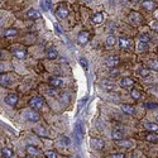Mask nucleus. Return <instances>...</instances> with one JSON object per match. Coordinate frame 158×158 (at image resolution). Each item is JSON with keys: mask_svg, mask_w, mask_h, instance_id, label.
<instances>
[{"mask_svg": "<svg viewBox=\"0 0 158 158\" xmlns=\"http://www.w3.org/2000/svg\"><path fill=\"white\" fill-rule=\"evenodd\" d=\"M12 53L15 57H18V58L23 60V58H25V56H27V51H25V48H24L23 46L17 44V46H13L12 47Z\"/></svg>", "mask_w": 158, "mask_h": 158, "instance_id": "obj_1", "label": "nucleus"}, {"mask_svg": "<svg viewBox=\"0 0 158 158\" xmlns=\"http://www.w3.org/2000/svg\"><path fill=\"white\" fill-rule=\"evenodd\" d=\"M68 12H70V10H68V7L66 4H60L58 8H57V10H56V15L60 19H65L68 15Z\"/></svg>", "mask_w": 158, "mask_h": 158, "instance_id": "obj_2", "label": "nucleus"}, {"mask_svg": "<svg viewBox=\"0 0 158 158\" xmlns=\"http://www.w3.org/2000/svg\"><path fill=\"white\" fill-rule=\"evenodd\" d=\"M43 104H44V100L42 99L41 96H34V97H32L30 101H29L30 108H34V109H41L42 106H43Z\"/></svg>", "mask_w": 158, "mask_h": 158, "instance_id": "obj_3", "label": "nucleus"}, {"mask_svg": "<svg viewBox=\"0 0 158 158\" xmlns=\"http://www.w3.org/2000/svg\"><path fill=\"white\" fill-rule=\"evenodd\" d=\"M131 44H133V42L130 38H126V37H120L119 38V47L122 49H129Z\"/></svg>", "mask_w": 158, "mask_h": 158, "instance_id": "obj_4", "label": "nucleus"}, {"mask_svg": "<svg viewBox=\"0 0 158 158\" xmlns=\"http://www.w3.org/2000/svg\"><path fill=\"white\" fill-rule=\"evenodd\" d=\"M129 20L131 23H133L134 25H138L139 23H142V20H143V18H142V15L139 13L137 12H130L129 14Z\"/></svg>", "mask_w": 158, "mask_h": 158, "instance_id": "obj_5", "label": "nucleus"}, {"mask_svg": "<svg viewBox=\"0 0 158 158\" xmlns=\"http://www.w3.org/2000/svg\"><path fill=\"white\" fill-rule=\"evenodd\" d=\"M24 115H25V118H27V120H29V122H34V123H37V122L39 120V115H38V113L33 111V110H28V111L25 113Z\"/></svg>", "mask_w": 158, "mask_h": 158, "instance_id": "obj_6", "label": "nucleus"}, {"mask_svg": "<svg viewBox=\"0 0 158 158\" xmlns=\"http://www.w3.org/2000/svg\"><path fill=\"white\" fill-rule=\"evenodd\" d=\"M142 7L148 12H153V10H156V3L153 0H144V1H142Z\"/></svg>", "mask_w": 158, "mask_h": 158, "instance_id": "obj_7", "label": "nucleus"}, {"mask_svg": "<svg viewBox=\"0 0 158 158\" xmlns=\"http://www.w3.org/2000/svg\"><path fill=\"white\" fill-rule=\"evenodd\" d=\"M5 103L10 106H14V105H17L18 103V95L17 94H9L7 97H5Z\"/></svg>", "mask_w": 158, "mask_h": 158, "instance_id": "obj_8", "label": "nucleus"}, {"mask_svg": "<svg viewBox=\"0 0 158 158\" xmlns=\"http://www.w3.org/2000/svg\"><path fill=\"white\" fill-rule=\"evenodd\" d=\"M89 39H90V34H89V32H80V34H78L77 37V41H78V43H81V44H85L89 42Z\"/></svg>", "mask_w": 158, "mask_h": 158, "instance_id": "obj_9", "label": "nucleus"}, {"mask_svg": "<svg viewBox=\"0 0 158 158\" xmlns=\"http://www.w3.org/2000/svg\"><path fill=\"white\" fill-rule=\"evenodd\" d=\"M142 137H143V139L148 140V142H152V143H157V142H158V137L154 133H152V131L143 133V134H142Z\"/></svg>", "mask_w": 158, "mask_h": 158, "instance_id": "obj_10", "label": "nucleus"}, {"mask_svg": "<svg viewBox=\"0 0 158 158\" xmlns=\"http://www.w3.org/2000/svg\"><path fill=\"white\" fill-rule=\"evenodd\" d=\"M48 82H49V85H51L52 87H61V86L63 85L62 78H61V77H56V76L51 77Z\"/></svg>", "mask_w": 158, "mask_h": 158, "instance_id": "obj_11", "label": "nucleus"}, {"mask_svg": "<svg viewBox=\"0 0 158 158\" xmlns=\"http://www.w3.org/2000/svg\"><path fill=\"white\" fill-rule=\"evenodd\" d=\"M115 143H117V145L122 147V148H130L131 144H133V143H131V140H129V139H124V138L115 140Z\"/></svg>", "mask_w": 158, "mask_h": 158, "instance_id": "obj_12", "label": "nucleus"}, {"mask_svg": "<svg viewBox=\"0 0 158 158\" xmlns=\"http://www.w3.org/2000/svg\"><path fill=\"white\" fill-rule=\"evenodd\" d=\"M133 85H134V80H133V78H130V77H123L122 81H120V86L124 87V89L130 87Z\"/></svg>", "mask_w": 158, "mask_h": 158, "instance_id": "obj_13", "label": "nucleus"}, {"mask_svg": "<svg viewBox=\"0 0 158 158\" xmlns=\"http://www.w3.org/2000/svg\"><path fill=\"white\" fill-rule=\"evenodd\" d=\"M147 68H148V70L158 71V60H156V58L148 60V61H147Z\"/></svg>", "mask_w": 158, "mask_h": 158, "instance_id": "obj_14", "label": "nucleus"}, {"mask_svg": "<svg viewBox=\"0 0 158 158\" xmlns=\"http://www.w3.org/2000/svg\"><path fill=\"white\" fill-rule=\"evenodd\" d=\"M105 63H106L109 67H115V66H118V63H119V57H118V56H110Z\"/></svg>", "mask_w": 158, "mask_h": 158, "instance_id": "obj_15", "label": "nucleus"}, {"mask_svg": "<svg viewBox=\"0 0 158 158\" xmlns=\"http://www.w3.org/2000/svg\"><path fill=\"white\" fill-rule=\"evenodd\" d=\"M91 145H92V148H95V149H103L104 148V142L101 139L92 138L91 139Z\"/></svg>", "mask_w": 158, "mask_h": 158, "instance_id": "obj_16", "label": "nucleus"}, {"mask_svg": "<svg viewBox=\"0 0 158 158\" xmlns=\"http://www.w3.org/2000/svg\"><path fill=\"white\" fill-rule=\"evenodd\" d=\"M143 126L145 128L147 131H152V133H154V131H158V124H156V123L148 122V123H144Z\"/></svg>", "mask_w": 158, "mask_h": 158, "instance_id": "obj_17", "label": "nucleus"}, {"mask_svg": "<svg viewBox=\"0 0 158 158\" xmlns=\"http://www.w3.org/2000/svg\"><path fill=\"white\" fill-rule=\"evenodd\" d=\"M122 110L125 113V114H129V115H133L135 113V109L133 105H129V104H124L122 105Z\"/></svg>", "mask_w": 158, "mask_h": 158, "instance_id": "obj_18", "label": "nucleus"}, {"mask_svg": "<svg viewBox=\"0 0 158 158\" xmlns=\"http://www.w3.org/2000/svg\"><path fill=\"white\" fill-rule=\"evenodd\" d=\"M27 17L30 18V19H38V18H41V13L35 9H30V10H28Z\"/></svg>", "mask_w": 158, "mask_h": 158, "instance_id": "obj_19", "label": "nucleus"}, {"mask_svg": "<svg viewBox=\"0 0 158 158\" xmlns=\"http://www.w3.org/2000/svg\"><path fill=\"white\" fill-rule=\"evenodd\" d=\"M123 135H124V133H123V130H120V129H114V130L111 131V138H113L114 140L122 139Z\"/></svg>", "mask_w": 158, "mask_h": 158, "instance_id": "obj_20", "label": "nucleus"}, {"mask_svg": "<svg viewBox=\"0 0 158 158\" xmlns=\"http://www.w3.org/2000/svg\"><path fill=\"white\" fill-rule=\"evenodd\" d=\"M27 153L29 156H38L41 153V151L37 148V147H34V145H28L27 147Z\"/></svg>", "mask_w": 158, "mask_h": 158, "instance_id": "obj_21", "label": "nucleus"}, {"mask_svg": "<svg viewBox=\"0 0 158 158\" xmlns=\"http://www.w3.org/2000/svg\"><path fill=\"white\" fill-rule=\"evenodd\" d=\"M34 133L41 135V137H47V135H48V131L46 130L44 126H37V128H34Z\"/></svg>", "mask_w": 158, "mask_h": 158, "instance_id": "obj_22", "label": "nucleus"}, {"mask_svg": "<svg viewBox=\"0 0 158 158\" xmlns=\"http://www.w3.org/2000/svg\"><path fill=\"white\" fill-rule=\"evenodd\" d=\"M9 82H10V80H9V76L7 73H0V85L7 86V85H9Z\"/></svg>", "mask_w": 158, "mask_h": 158, "instance_id": "obj_23", "label": "nucleus"}, {"mask_svg": "<svg viewBox=\"0 0 158 158\" xmlns=\"http://www.w3.org/2000/svg\"><path fill=\"white\" fill-rule=\"evenodd\" d=\"M130 95H131V97L135 99V100H139V99H142V97L144 96L143 92L139 91V90H137V89H133V90H131V92H130Z\"/></svg>", "mask_w": 158, "mask_h": 158, "instance_id": "obj_24", "label": "nucleus"}, {"mask_svg": "<svg viewBox=\"0 0 158 158\" xmlns=\"http://www.w3.org/2000/svg\"><path fill=\"white\" fill-rule=\"evenodd\" d=\"M103 86L106 89V90H109V91H117V86H115L114 83H111L110 81H104Z\"/></svg>", "mask_w": 158, "mask_h": 158, "instance_id": "obj_25", "label": "nucleus"}, {"mask_svg": "<svg viewBox=\"0 0 158 158\" xmlns=\"http://www.w3.org/2000/svg\"><path fill=\"white\" fill-rule=\"evenodd\" d=\"M46 53H47V57H48L49 60H55V58H57V57H58V53H57V51L53 49V48H49L48 51L46 52Z\"/></svg>", "mask_w": 158, "mask_h": 158, "instance_id": "obj_26", "label": "nucleus"}, {"mask_svg": "<svg viewBox=\"0 0 158 158\" xmlns=\"http://www.w3.org/2000/svg\"><path fill=\"white\" fill-rule=\"evenodd\" d=\"M103 19H104V17H103L101 13H96V14L92 15V22L95 24H100V23L103 22Z\"/></svg>", "mask_w": 158, "mask_h": 158, "instance_id": "obj_27", "label": "nucleus"}, {"mask_svg": "<svg viewBox=\"0 0 158 158\" xmlns=\"http://www.w3.org/2000/svg\"><path fill=\"white\" fill-rule=\"evenodd\" d=\"M138 75L142 77H148L149 76V70L147 67H139L138 68Z\"/></svg>", "mask_w": 158, "mask_h": 158, "instance_id": "obj_28", "label": "nucleus"}, {"mask_svg": "<svg viewBox=\"0 0 158 158\" xmlns=\"http://www.w3.org/2000/svg\"><path fill=\"white\" fill-rule=\"evenodd\" d=\"M1 154H3V157H4V158H13V156H14L13 151L10 149V148H3Z\"/></svg>", "mask_w": 158, "mask_h": 158, "instance_id": "obj_29", "label": "nucleus"}, {"mask_svg": "<svg viewBox=\"0 0 158 158\" xmlns=\"http://www.w3.org/2000/svg\"><path fill=\"white\" fill-rule=\"evenodd\" d=\"M137 51H138V52H147V51H148V43L139 42L138 46H137Z\"/></svg>", "mask_w": 158, "mask_h": 158, "instance_id": "obj_30", "label": "nucleus"}, {"mask_svg": "<svg viewBox=\"0 0 158 158\" xmlns=\"http://www.w3.org/2000/svg\"><path fill=\"white\" fill-rule=\"evenodd\" d=\"M17 34H18V30L14 29V28H9V29H7V30L4 32V35L5 37H9V38H10V37H15Z\"/></svg>", "mask_w": 158, "mask_h": 158, "instance_id": "obj_31", "label": "nucleus"}, {"mask_svg": "<svg viewBox=\"0 0 158 158\" xmlns=\"http://www.w3.org/2000/svg\"><path fill=\"white\" fill-rule=\"evenodd\" d=\"M115 43H117V39H115L114 35H109L106 38V46L108 47H113Z\"/></svg>", "mask_w": 158, "mask_h": 158, "instance_id": "obj_32", "label": "nucleus"}, {"mask_svg": "<svg viewBox=\"0 0 158 158\" xmlns=\"http://www.w3.org/2000/svg\"><path fill=\"white\" fill-rule=\"evenodd\" d=\"M139 39H140V42H144V43H148V42L151 41V37H149L148 34H140Z\"/></svg>", "mask_w": 158, "mask_h": 158, "instance_id": "obj_33", "label": "nucleus"}, {"mask_svg": "<svg viewBox=\"0 0 158 158\" xmlns=\"http://www.w3.org/2000/svg\"><path fill=\"white\" fill-rule=\"evenodd\" d=\"M144 106L147 109H158V104H156V103H145Z\"/></svg>", "mask_w": 158, "mask_h": 158, "instance_id": "obj_34", "label": "nucleus"}, {"mask_svg": "<svg viewBox=\"0 0 158 158\" xmlns=\"http://www.w3.org/2000/svg\"><path fill=\"white\" fill-rule=\"evenodd\" d=\"M46 157L47 158H56V153L53 151H47L46 152Z\"/></svg>", "mask_w": 158, "mask_h": 158, "instance_id": "obj_35", "label": "nucleus"}, {"mask_svg": "<svg viewBox=\"0 0 158 158\" xmlns=\"http://www.w3.org/2000/svg\"><path fill=\"white\" fill-rule=\"evenodd\" d=\"M80 63H81V66L83 68H87V61L85 58H80Z\"/></svg>", "mask_w": 158, "mask_h": 158, "instance_id": "obj_36", "label": "nucleus"}, {"mask_svg": "<svg viewBox=\"0 0 158 158\" xmlns=\"http://www.w3.org/2000/svg\"><path fill=\"white\" fill-rule=\"evenodd\" d=\"M110 158H124V154H122V153H114V154L110 156Z\"/></svg>", "mask_w": 158, "mask_h": 158, "instance_id": "obj_37", "label": "nucleus"}, {"mask_svg": "<svg viewBox=\"0 0 158 158\" xmlns=\"http://www.w3.org/2000/svg\"><path fill=\"white\" fill-rule=\"evenodd\" d=\"M61 140H62V143H63V144H70V139L66 138V137H62Z\"/></svg>", "mask_w": 158, "mask_h": 158, "instance_id": "obj_38", "label": "nucleus"}, {"mask_svg": "<svg viewBox=\"0 0 158 158\" xmlns=\"http://www.w3.org/2000/svg\"><path fill=\"white\" fill-rule=\"evenodd\" d=\"M152 29L158 32V20H157V22H154V23H152Z\"/></svg>", "mask_w": 158, "mask_h": 158, "instance_id": "obj_39", "label": "nucleus"}, {"mask_svg": "<svg viewBox=\"0 0 158 158\" xmlns=\"http://www.w3.org/2000/svg\"><path fill=\"white\" fill-rule=\"evenodd\" d=\"M154 17H156V19L158 20V9L156 10V13H154Z\"/></svg>", "mask_w": 158, "mask_h": 158, "instance_id": "obj_40", "label": "nucleus"}, {"mask_svg": "<svg viewBox=\"0 0 158 158\" xmlns=\"http://www.w3.org/2000/svg\"><path fill=\"white\" fill-rule=\"evenodd\" d=\"M25 158H32V156H28V157H25Z\"/></svg>", "mask_w": 158, "mask_h": 158, "instance_id": "obj_41", "label": "nucleus"}, {"mask_svg": "<svg viewBox=\"0 0 158 158\" xmlns=\"http://www.w3.org/2000/svg\"><path fill=\"white\" fill-rule=\"evenodd\" d=\"M131 1H134V3H135V1H138V0H131Z\"/></svg>", "mask_w": 158, "mask_h": 158, "instance_id": "obj_42", "label": "nucleus"}, {"mask_svg": "<svg viewBox=\"0 0 158 158\" xmlns=\"http://www.w3.org/2000/svg\"><path fill=\"white\" fill-rule=\"evenodd\" d=\"M0 71H1V65H0Z\"/></svg>", "mask_w": 158, "mask_h": 158, "instance_id": "obj_43", "label": "nucleus"}, {"mask_svg": "<svg viewBox=\"0 0 158 158\" xmlns=\"http://www.w3.org/2000/svg\"><path fill=\"white\" fill-rule=\"evenodd\" d=\"M0 57H1V52H0Z\"/></svg>", "mask_w": 158, "mask_h": 158, "instance_id": "obj_44", "label": "nucleus"}, {"mask_svg": "<svg viewBox=\"0 0 158 158\" xmlns=\"http://www.w3.org/2000/svg\"><path fill=\"white\" fill-rule=\"evenodd\" d=\"M0 4H1V0H0Z\"/></svg>", "mask_w": 158, "mask_h": 158, "instance_id": "obj_45", "label": "nucleus"}]
</instances>
